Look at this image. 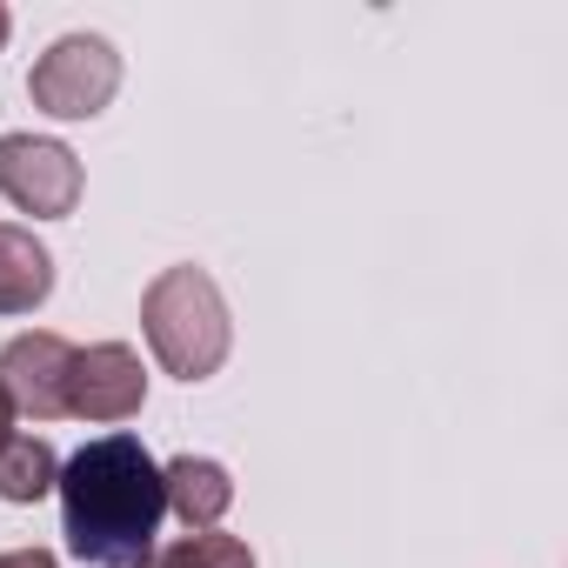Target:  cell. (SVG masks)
I'll return each instance as SVG.
<instances>
[{
	"label": "cell",
	"mask_w": 568,
	"mask_h": 568,
	"mask_svg": "<svg viewBox=\"0 0 568 568\" xmlns=\"http://www.w3.org/2000/svg\"><path fill=\"white\" fill-rule=\"evenodd\" d=\"M54 495H61V535H68L74 561L154 568L168 495H161V462L148 455L141 435L114 428V435H94L88 448H74L61 462Z\"/></svg>",
	"instance_id": "6da1fadb"
},
{
	"label": "cell",
	"mask_w": 568,
	"mask_h": 568,
	"mask_svg": "<svg viewBox=\"0 0 568 568\" xmlns=\"http://www.w3.org/2000/svg\"><path fill=\"white\" fill-rule=\"evenodd\" d=\"M141 335H148V355L161 362V375L174 382H207L221 375L227 348H234V322H227V295L221 281L194 261H174L148 281L141 295Z\"/></svg>",
	"instance_id": "7a4b0ae2"
},
{
	"label": "cell",
	"mask_w": 568,
	"mask_h": 568,
	"mask_svg": "<svg viewBox=\"0 0 568 568\" xmlns=\"http://www.w3.org/2000/svg\"><path fill=\"white\" fill-rule=\"evenodd\" d=\"M114 94H121V54L101 34H61L28 74V101L48 121H94L108 114Z\"/></svg>",
	"instance_id": "3957f363"
},
{
	"label": "cell",
	"mask_w": 568,
	"mask_h": 568,
	"mask_svg": "<svg viewBox=\"0 0 568 568\" xmlns=\"http://www.w3.org/2000/svg\"><path fill=\"white\" fill-rule=\"evenodd\" d=\"M0 201L34 214V221H68L81 207L74 148L48 141V134H0Z\"/></svg>",
	"instance_id": "277c9868"
},
{
	"label": "cell",
	"mask_w": 568,
	"mask_h": 568,
	"mask_svg": "<svg viewBox=\"0 0 568 568\" xmlns=\"http://www.w3.org/2000/svg\"><path fill=\"white\" fill-rule=\"evenodd\" d=\"M148 408V362L128 348V342H94V348H74V368H68V415L74 422H94V428H121Z\"/></svg>",
	"instance_id": "5b68a950"
},
{
	"label": "cell",
	"mask_w": 568,
	"mask_h": 568,
	"mask_svg": "<svg viewBox=\"0 0 568 568\" xmlns=\"http://www.w3.org/2000/svg\"><path fill=\"white\" fill-rule=\"evenodd\" d=\"M68 368H74V342L54 328L14 335L0 348V388H8L14 415L28 422H61L68 415Z\"/></svg>",
	"instance_id": "8992f818"
},
{
	"label": "cell",
	"mask_w": 568,
	"mask_h": 568,
	"mask_svg": "<svg viewBox=\"0 0 568 568\" xmlns=\"http://www.w3.org/2000/svg\"><path fill=\"white\" fill-rule=\"evenodd\" d=\"M161 495H168V515L187 535H201V528H221V515L234 508V475L214 455H174L161 462Z\"/></svg>",
	"instance_id": "52a82bcc"
},
{
	"label": "cell",
	"mask_w": 568,
	"mask_h": 568,
	"mask_svg": "<svg viewBox=\"0 0 568 568\" xmlns=\"http://www.w3.org/2000/svg\"><path fill=\"white\" fill-rule=\"evenodd\" d=\"M54 295V254L34 227L0 221V315H34Z\"/></svg>",
	"instance_id": "ba28073f"
},
{
	"label": "cell",
	"mask_w": 568,
	"mask_h": 568,
	"mask_svg": "<svg viewBox=\"0 0 568 568\" xmlns=\"http://www.w3.org/2000/svg\"><path fill=\"white\" fill-rule=\"evenodd\" d=\"M54 481H61V455L48 435H14L0 448V501L8 508H34L41 495H54Z\"/></svg>",
	"instance_id": "9c48e42d"
},
{
	"label": "cell",
	"mask_w": 568,
	"mask_h": 568,
	"mask_svg": "<svg viewBox=\"0 0 568 568\" xmlns=\"http://www.w3.org/2000/svg\"><path fill=\"white\" fill-rule=\"evenodd\" d=\"M154 568H261L254 548L241 535H221V528H201V535H181L154 555Z\"/></svg>",
	"instance_id": "30bf717a"
},
{
	"label": "cell",
	"mask_w": 568,
	"mask_h": 568,
	"mask_svg": "<svg viewBox=\"0 0 568 568\" xmlns=\"http://www.w3.org/2000/svg\"><path fill=\"white\" fill-rule=\"evenodd\" d=\"M0 568H61L48 548H0Z\"/></svg>",
	"instance_id": "8fae6325"
},
{
	"label": "cell",
	"mask_w": 568,
	"mask_h": 568,
	"mask_svg": "<svg viewBox=\"0 0 568 568\" xmlns=\"http://www.w3.org/2000/svg\"><path fill=\"white\" fill-rule=\"evenodd\" d=\"M14 422H21V415H14V402H8V388H0V448H8V442H14V435H21V428H14Z\"/></svg>",
	"instance_id": "7c38bea8"
},
{
	"label": "cell",
	"mask_w": 568,
	"mask_h": 568,
	"mask_svg": "<svg viewBox=\"0 0 568 568\" xmlns=\"http://www.w3.org/2000/svg\"><path fill=\"white\" fill-rule=\"evenodd\" d=\"M8 34H14V14H8V8H0V48H8Z\"/></svg>",
	"instance_id": "4fadbf2b"
}]
</instances>
